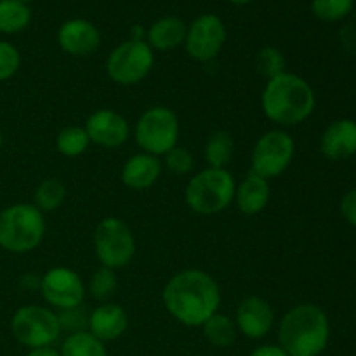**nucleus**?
Wrapping results in <instances>:
<instances>
[{
	"label": "nucleus",
	"instance_id": "nucleus-22",
	"mask_svg": "<svg viewBox=\"0 0 356 356\" xmlns=\"http://www.w3.org/2000/svg\"><path fill=\"white\" fill-rule=\"evenodd\" d=\"M202 330H204L205 339L216 348H229L236 341V334H238L235 320L219 312L202 325Z\"/></svg>",
	"mask_w": 356,
	"mask_h": 356
},
{
	"label": "nucleus",
	"instance_id": "nucleus-11",
	"mask_svg": "<svg viewBox=\"0 0 356 356\" xmlns=\"http://www.w3.org/2000/svg\"><path fill=\"white\" fill-rule=\"evenodd\" d=\"M226 42V26L216 14H202L186 28L184 47L195 61L209 63L219 56Z\"/></svg>",
	"mask_w": 356,
	"mask_h": 356
},
{
	"label": "nucleus",
	"instance_id": "nucleus-23",
	"mask_svg": "<svg viewBox=\"0 0 356 356\" xmlns=\"http://www.w3.org/2000/svg\"><path fill=\"white\" fill-rule=\"evenodd\" d=\"M61 356H108L103 341L94 337L89 330L72 332L61 346Z\"/></svg>",
	"mask_w": 356,
	"mask_h": 356
},
{
	"label": "nucleus",
	"instance_id": "nucleus-9",
	"mask_svg": "<svg viewBox=\"0 0 356 356\" xmlns=\"http://www.w3.org/2000/svg\"><path fill=\"white\" fill-rule=\"evenodd\" d=\"M155 54L146 40L122 42L106 59V73L115 83L124 87L136 86L149 75Z\"/></svg>",
	"mask_w": 356,
	"mask_h": 356
},
{
	"label": "nucleus",
	"instance_id": "nucleus-37",
	"mask_svg": "<svg viewBox=\"0 0 356 356\" xmlns=\"http://www.w3.org/2000/svg\"><path fill=\"white\" fill-rule=\"evenodd\" d=\"M2 143H3V134H2V129H0V148H2Z\"/></svg>",
	"mask_w": 356,
	"mask_h": 356
},
{
	"label": "nucleus",
	"instance_id": "nucleus-12",
	"mask_svg": "<svg viewBox=\"0 0 356 356\" xmlns=\"http://www.w3.org/2000/svg\"><path fill=\"white\" fill-rule=\"evenodd\" d=\"M38 291L45 302L59 312L79 308L86 298V285L79 273L61 266L45 271L44 277H40Z\"/></svg>",
	"mask_w": 356,
	"mask_h": 356
},
{
	"label": "nucleus",
	"instance_id": "nucleus-15",
	"mask_svg": "<svg viewBox=\"0 0 356 356\" xmlns=\"http://www.w3.org/2000/svg\"><path fill=\"white\" fill-rule=\"evenodd\" d=\"M275 323L273 308L268 301L257 296L245 298L236 308L235 325L238 332L249 339H263L271 332Z\"/></svg>",
	"mask_w": 356,
	"mask_h": 356
},
{
	"label": "nucleus",
	"instance_id": "nucleus-6",
	"mask_svg": "<svg viewBox=\"0 0 356 356\" xmlns=\"http://www.w3.org/2000/svg\"><path fill=\"white\" fill-rule=\"evenodd\" d=\"M179 120L170 108L153 106L136 124V143L145 153L162 156L177 146Z\"/></svg>",
	"mask_w": 356,
	"mask_h": 356
},
{
	"label": "nucleus",
	"instance_id": "nucleus-18",
	"mask_svg": "<svg viewBox=\"0 0 356 356\" xmlns=\"http://www.w3.org/2000/svg\"><path fill=\"white\" fill-rule=\"evenodd\" d=\"M162 162L149 153L132 155L122 167V183L131 190H148L159 181Z\"/></svg>",
	"mask_w": 356,
	"mask_h": 356
},
{
	"label": "nucleus",
	"instance_id": "nucleus-5",
	"mask_svg": "<svg viewBox=\"0 0 356 356\" xmlns=\"http://www.w3.org/2000/svg\"><path fill=\"white\" fill-rule=\"evenodd\" d=\"M44 236V212L33 204H14L0 211V247L7 252H31L40 245Z\"/></svg>",
	"mask_w": 356,
	"mask_h": 356
},
{
	"label": "nucleus",
	"instance_id": "nucleus-2",
	"mask_svg": "<svg viewBox=\"0 0 356 356\" xmlns=\"http://www.w3.org/2000/svg\"><path fill=\"white\" fill-rule=\"evenodd\" d=\"M261 106L268 120L282 127H294L312 117L316 96L302 76L285 72L268 80L261 94Z\"/></svg>",
	"mask_w": 356,
	"mask_h": 356
},
{
	"label": "nucleus",
	"instance_id": "nucleus-24",
	"mask_svg": "<svg viewBox=\"0 0 356 356\" xmlns=\"http://www.w3.org/2000/svg\"><path fill=\"white\" fill-rule=\"evenodd\" d=\"M31 10L26 3L16 0H0V31L17 33L30 24Z\"/></svg>",
	"mask_w": 356,
	"mask_h": 356
},
{
	"label": "nucleus",
	"instance_id": "nucleus-38",
	"mask_svg": "<svg viewBox=\"0 0 356 356\" xmlns=\"http://www.w3.org/2000/svg\"><path fill=\"white\" fill-rule=\"evenodd\" d=\"M16 2H21V3H28V2H31V0H16Z\"/></svg>",
	"mask_w": 356,
	"mask_h": 356
},
{
	"label": "nucleus",
	"instance_id": "nucleus-35",
	"mask_svg": "<svg viewBox=\"0 0 356 356\" xmlns=\"http://www.w3.org/2000/svg\"><path fill=\"white\" fill-rule=\"evenodd\" d=\"M26 356H61L58 350H54L52 346H44V348H33V350L28 351Z\"/></svg>",
	"mask_w": 356,
	"mask_h": 356
},
{
	"label": "nucleus",
	"instance_id": "nucleus-32",
	"mask_svg": "<svg viewBox=\"0 0 356 356\" xmlns=\"http://www.w3.org/2000/svg\"><path fill=\"white\" fill-rule=\"evenodd\" d=\"M341 214L351 226H356V188L348 191L341 200Z\"/></svg>",
	"mask_w": 356,
	"mask_h": 356
},
{
	"label": "nucleus",
	"instance_id": "nucleus-30",
	"mask_svg": "<svg viewBox=\"0 0 356 356\" xmlns=\"http://www.w3.org/2000/svg\"><path fill=\"white\" fill-rule=\"evenodd\" d=\"M21 66V54L9 42H0V82L13 79Z\"/></svg>",
	"mask_w": 356,
	"mask_h": 356
},
{
	"label": "nucleus",
	"instance_id": "nucleus-20",
	"mask_svg": "<svg viewBox=\"0 0 356 356\" xmlns=\"http://www.w3.org/2000/svg\"><path fill=\"white\" fill-rule=\"evenodd\" d=\"M186 28L184 21L177 16L160 17L146 30V42L153 51H172L184 44Z\"/></svg>",
	"mask_w": 356,
	"mask_h": 356
},
{
	"label": "nucleus",
	"instance_id": "nucleus-31",
	"mask_svg": "<svg viewBox=\"0 0 356 356\" xmlns=\"http://www.w3.org/2000/svg\"><path fill=\"white\" fill-rule=\"evenodd\" d=\"M163 162H165L167 170H170L172 174H188L193 169V156L183 146H174L170 152H167L163 155Z\"/></svg>",
	"mask_w": 356,
	"mask_h": 356
},
{
	"label": "nucleus",
	"instance_id": "nucleus-10",
	"mask_svg": "<svg viewBox=\"0 0 356 356\" xmlns=\"http://www.w3.org/2000/svg\"><path fill=\"white\" fill-rule=\"evenodd\" d=\"M296 153V143L289 132L273 129L261 136L252 149V170L250 172L271 179L284 174L291 165Z\"/></svg>",
	"mask_w": 356,
	"mask_h": 356
},
{
	"label": "nucleus",
	"instance_id": "nucleus-25",
	"mask_svg": "<svg viewBox=\"0 0 356 356\" xmlns=\"http://www.w3.org/2000/svg\"><path fill=\"white\" fill-rule=\"evenodd\" d=\"M66 200V186L56 177H47L37 186L33 195V205L40 212H52Z\"/></svg>",
	"mask_w": 356,
	"mask_h": 356
},
{
	"label": "nucleus",
	"instance_id": "nucleus-17",
	"mask_svg": "<svg viewBox=\"0 0 356 356\" xmlns=\"http://www.w3.org/2000/svg\"><path fill=\"white\" fill-rule=\"evenodd\" d=\"M129 316L122 306L103 302L87 318V330L99 341H115L127 330Z\"/></svg>",
	"mask_w": 356,
	"mask_h": 356
},
{
	"label": "nucleus",
	"instance_id": "nucleus-21",
	"mask_svg": "<svg viewBox=\"0 0 356 356\" xmlns=\"http://www.w3.org/2000/svg\"><path fill=\"white\" fill-rule=\"evenodd\" d=\"M233 149H235V143L228 131L212 132L204 148L205 162L212 169H226L233 159Z\"/></svg>",
	"mask_w": 356,
	"mask_h": 356
},
{
	"label": "nucleus",
	"instance_id": "nucleus-36",
	"mask_svg": "<svg viewBox=\"0 0 356 356\" xmlns=\"http://www.w3.org/2000/svg\"><path fill=\"white\" fill-rule=\"evenodd\" d=\"M232 3H236V6H245V3H250L252 0H229Z\"/></svg>",
	"mask_w": 356,
	"mask_h": 356
},
{
	"label": "nucleus",
	"instance_id": "nucleus-13",
	"mask_svg": "<svg viewBox=\"0 0 356 356\" xmlns=\"http://www.w3.org/2000/svg\"><path fill=\"white\" fill-rule=\"evenodd\" d=\"M86 132L90 143L103 148H118L125 145L131 136V127L125 117L117 113L115 110H97L89 115L86 122Z\"/></svg>",
	"mask_w": 356,
	"mask_h": 356
},
{
	"label": "nucleus",
	"instance_id": "nucleus-7",
	"mask_svg": "<svg viewBox=\"0 0 356 356\" xmlns=\"http://www.w3.org/2000/svg\"><path fill=\"white\" fill-rule=\"evenodd\" d=\"M61 330L59 316L45 306H23L10 320V332L14 339L30 350L52 346V343L58 341Z\"/></svg>",
	"mask_w": 356,
	"mask_h": 356
},
{
	"label": "nucleus",
	"instance_id": "nucleus-26",
	"mask_svg": "<svg viewBox=\"0 0 356 356\" xmlns=\"http://www.w3.org/2000/svg\"><path fill=\"white\" fill-rule=\"evenodd\" d=\"M89 145L90 139L86 129L79 127V125H68V127L61 129L56 138V148L63 156H68V159H76L86 153Z\"/></svg>",
	"mask_w": 356,
	"mask_h": 356
},
{
	"label": "nucleus",
	"instance_id": "nucleus-19",
	"mask_svg": "<svg viewBox=\"0 0 356 356\" xmlns=\"http://www.w3.org/2000/svg\"><path fill=\"white\" fill-rule=\"evenodd\" d=\"M271 188L270 181L259 174L250 172L245 179L236 186L235 204L238 211L245 216H256L266 209L270 202Z\"/></svg>",
	"mask_w": 356,
	"mask_h": 356
},
{
	"label": "nucleus",
	"instance_id": "nucleus-14",
	"mask_svg": "<svg viewBox=\"0 0 356 356\" xmlns=\"http://www.w3.org/2000/svg\"><path fill=\"white\" fill-rule=\"evenodd\" d=\"M58 44L66 54L73 58H86L99 49L101 33L94 23L82 17H75V19L65 21L59 26Z\"/></svg>",
	"mask_w": 356,
	"mask_h": 356
},
{
	"label": "nucleus",
	"instance_id": "nucleus-28",
	"mask_svg": "<svg viewBox=\"0 0 356 356\" xmlns=\"http://www.w3.org/2000/svg\"><path fill=\"white\" fill-rule=\"evenodd\" d=\"M355 0H312V10L318 19L334 23L341 21L353 10Z\"/></svg>",
	"mask_w": 356,
	"mask_h": 356
},
{
	"label": "nucleus",
	"instance_id": "nucleus-4",
	"mask_svg": "<svg viewBox=\"0 0 356 356\" xmlns=\"http://www.w3.org/2000/svg\"><path fill=\"white\" fill-rule=\"evenodd\" d=\"M235 190V177L228 169L207 167L188 181L184 188V202L197 214L214 216L233 204Z\"/></svg>",
	"mask_w": 356,
	"mask_h": 356
},
{
	"label": "nucleus",
	"instance_id": "nucleus-1",
	"mask_svg": "<svg viewBox=\"0 0 356 356\" xmlns=\"http://www.w3.org/2000/svg\"><path fill=\"white\" fill-rule=\"evenodd\" d=\"M163 306L172 318L186 327H202L221 306L218 282L202 270H183L174 275L162 292Z\"/></svg>",
	"mask_w": 356,
	"mask_h": 356
},
{
	"label": "nucleus",
	"instance_id": "nucleus-33",
	"mask_svg": "<svg viewBox=\"0 0 356 356\" xmlns=\"http://www.w3.org/2000/svg\"><path fill=\"white\" fill-rule=\"evenodd\" d=\"M249 356H289L282 350L280 346H273V344H264V346L256 348Z\"/></svg>",
	"mask_w": 356,
	"mask_h": 356
},
{
	"label": "nucleus",
	"instance_id": "nucleus-8",
	"mask_svg": "<svg viewBox=\"0 0 356 356\" xmlns=\"http://www.w3.org/2000/svg\"><path fill=\"white\" fill-rule=\"evenodd\" d=\"M94 252L101 266L120 270L132 261L136 240L131 228L120 218H104L94 229Z\"/></svg>",
	"mask_w": 356,
	"mask_h": 356
},
{
	"label": "nucleus",
	"instance_id": "nucleus-34",
	"mask_svg": "<svg viewBox=\"0 0 356 356\" xmlns=\"http://www.w3.org/2000/svg\"><path fill=\"white\" fill-rule=\"evenodd\" d=\"M21 285H23L26 291H35V289H40V278H37L35 275H23Z\"/></svg>",
	"mask_w": 356,
	"mask_h": 356
},
{
	"label": "nucleus",
	"instance_id": "nucleus-27",
	"mask_svg": "<svg viewBox=\"0 0 356 356\" xmlns=\"http://www.w3.org/2000/svg\"><path fill=\"white\" fill-rule=\"evenodd\" d=\"M118 289V278L115 270L111 268L101 266L99 270L94 271L92 278L89 282V294L94 299L101 302H108V299L117 292Z\"/></svg>",
	"mask_w": 356,
	"mask_h": 356
},
{
	"label": "nucleus",
	"instance_id": "nucleus-3",
	"mask_svg": "<svg viewBox=\"0 0 356 356\" xmlns=\"http://www.w3.org/2000/svg\"><path fill=\"white\" fill-rule=\"evenodd\" d=\"M330 339L325 312L312 302L289 309L278 325V343L289 356H318Z\"/></svg>",
	"mask_w": 356,
	"mask_h": 356
},
{
	"label": "nucleus",
	"instance_id": "nucleus-29",
	"mask_svg": "<svg viewBox=\"0 0 356 356\" xmlns=\"http://www.w3.org/2000/svg\"><path fill=\"white\" fill-rule=\"evenodd\" d=\"M256 70L264 79H275V76L285 73V58L277 47H263L256 56Z\"/></svg>",
	"mask_w": 356,
	"mask_h": 356
},
{
	"label": "nucleus",
	"instance_id": "nucleus-16",
	"mask_svg": "<svg viewBox=\"0 0 356 356\" xmlns=\"http://www.w3.org/2000/svg\"><path fill=\"white\" fill-rule=\"evenodd\" d=\"M320 152L329 160H346L356 153V122L339 118L327 125L320 138Z\"/></svg>",
	"mask_w": 356,
	"mask_h": 356
}]
</instances>
